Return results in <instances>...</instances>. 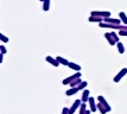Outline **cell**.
Listing matches in <instances>:
<instances>
[{
    "instance_id": "3957f363",
    "label": "cell",
    "mask_w": 127,
    "mask_h": 114,
    "mask_svg": "<svg viewBox=\"0 0 127 114\" xmlns=\"http://www.w3.org/2000/svg\"><path fill=\"white\" fill-rule=\"evenodd\" d=\"M127 74V68H122L121 70L119 71L118 74H116L115 76H114V78H113V81L115 82V83H118V82L121 81V78L124 77V76Z\"/></svg>"
},
{
    "instance_id": "8fae6325",
    "label": "cell",
    "mask_w": 127,
    "mask_h": 114,
    "mask_svg": "<svg viewBox=\"0 0 127 114\" xmlns=\"http://www.w3.org/2000/svg\"><path fill=\"white\" fill-rule=\"evenodd\" d=\"M89 90L88 89H84L82 93V98H81V100H82V102H88V100H89Z\"/></svg>"
},
{
    "instance_id": "8992f818",
    "label": "cell",
    "mask_w": 127,
    "mask_h": 114,
    "mask_svg": "<svg viewBox=\"0 0 127 114\" xmlns=\"http://www.w3.org/2000/svg\"><path fill=\"white\" fill-rule=\"evenodd\" d=\"M81 103H82V100H76L75 102L72 103V106L70 107V114H75V112H76V109L80 108V106H81Z\"/></svg>"
},
{
    "instance_id": "9a60e30c",
    "label": "cell",
    "mask_w": 127,
    "mask_h": 114,
    "mask_svg": "<svg viewBox=\"0 0 127 114\" xmlns=\"http://www.w3.org/2000/svg\"><path fill=\"white\" fill-rule=\"evenodd\" d=\"M68 67H69L70 69H72V70H75V71H80V70H81V67H80L78 64H76V63H74V62H70Z\"/></svg>"
},
{
    "instance_id": "83f0119b",
    "label": "cell",
    "mask_w": 127,
    "mask_h": 114,
    "mask_svg": "<svg viewBox=\"0 0 127 114\" xmlns=\"http://www.w3.org/2000/svg\"><path fill=\"white\" fill-rule=\"evenodd\" d=\"M90 112H92L90 109H87V112H86V114H90Z\"/></svg>"
},
{
    "instance_id": "7402d4cb",
    "label": "cell",
    "mask_w": 127,
    "mask_h": 114,
    "mask_svg": "<svg viewBox=\"0 0 127 114\" xmlns=\"http://www.w3.org/2000/svg\"><path fill=\"white\" fill-rule=\"evenodd\" d=\"M87 86H88V83H87V81H82V83H81L80 86H77V88L80 89V90H84Z\"/></svg>"
},
{
    "instance_id": "7a4b0ae2",
    "label": "cell",
    "mask_w": 127,
    "mask_h": 114,
    "mask_svg": "<svg viewBox=\"0 0 127 114\" xmlns=\"http://www.w3.org/2000/svg\"><path fill=\"white\" fill-rule=\"evenodd\" d=\"M90 16L107 18V17H111V12H108V11H92L90 12Z\"/></svg>"
},
{
    "instance_id": "5bb4252c",
    "label": "cell",
    "mask_w": 127,
    "mask_h": 114,
    "mask_svg": "<svg viewBox=\"0 0 127 114\" xmlns=\"http://www.w3.org/2000/svg\"><path fill=\"white\" fill-rule=\"evenodd\" d=\"M97 111H100V113L101 114H106V113H108V111H107V108H106L105 106L102 105L101 102L97 103Z\"/></svg>"
},
{
    "instance_id": "52a82bcc",
    "label": "cell",
    "mask_w": 127,
    "mask_h": 114,
    "mask_svg": "<svg viewBox=\"0 0 127 114\" xmlns=\"http://www.w3.org/2000/svg\"><path fill=\"white\" fill-rule=\"evenodd\" d=\"M105 38L107 39V42L109 43V45H116L115 39L113 38V36H112L111 32H106V33H105Z\"/></svg>"
},
{
    "instance_id": "277c9868",
    "label": "cell",
    "mask_w": 127,
    "mask_h": 114,
    "mask_svg": "<svg viewBox=\"0 0 127 114\" xmlns=\"http://www.w3.org/2000/svg\"><path fill=\"white\" fill-rule=\"evenodd\" d=\"M45 61L50 63L51 65H54V67H60V62L56 60V57H51V56H46L45 57Z\"/></svg>"
},
{
    "instance_id": "2e32d148",
    "label": "cell",
    "mask_w": 127,
    "mask_h": 114,
    "mask_svg": "<svg viewBox=\"0 0 127 114\" xmlns=\"http://www.w3.org/2000/svg\"><path fill=\"white\" fill-rule=\"evenodd\" d=\"M119 18H120V20L124 23V25H127V16L124 12H120V13H119Z\"/></svg>"
},
{
    "instance_id": "d4e9b609",
    "label": "cell",
    "mask_w": 127,
    "mask_h": 114,
    "mask_svg": "<svg viewBox=\"0 0 127 114\" xmlns=\"http://www.w3.org/2000/svg\"><path fill=\"white\" fill-rule=\"evenodd\" d=\"M62 114H70V108L64 107V108L62 109Z\"/></svg>"
},
{
    "instance_id": "cb8c5ba5",
    "label": "cell",
    "mask_w": 127,
    "mask_h": 114,
    "mask_svg": "<svg viewBox=\"0 0 127 114\" xmlns=\"http://www.w3.org/2000/svg\"><path fill=\"white\" fill-rule=\"evenodd\" d=\"M0 52H1V54H4V55L7 52V49H6L5 45H0Z\"/></svg>"
},
{
    "instance_id": "7c38bea8",
    "label": "cell",
    "mask_w": 127,
    "mask_h": 114,
    "mask_svg": "<svg viewBox=\"0 0 127 114\" xmlns=\"http://www.w3.org/2000/svg\"><path fill=\"white\" fill-rule=\"evenodd\" d=\"M78 90H80V89H78L77 87L70 88L69 90H66V92H65V95H66V96H71V95H75V94H76Z\"/></svg>"
},
{
    "instance_id": "d6986e66",
    "label": "cell",
    "mask_w": 127,
    "mask_h": 114,
    "mask_svg": "<svg viewBox=\"0 0 127 114\" xmlns=\"http://www.w3.org/2000/svg\"><path fill=\"white\" fill-rule=\"evenodd\" d=\"M86 112H87V105L86 102H82L80 106V114H86Z\"/></svg>"
},
{
    "instance_id": "603a6c76",
    "label": "cell",
    "mask_w": 127,
    "mask_h": 114,
    "mask_svg": "<svg viewBox=\"0 0 127 114\" xmlns=\"http://www.w3.org/2000/svg\"><path fill=\"white\" fill-rule=\"evenodd\" d=\"M112 36H113V38L115 39V42L116 43H119V33H116V32H114V31H112Z\"/></svg>"
},
{
    "instance_id": "f1b7e54d",
    "label": "cell",
    "mask_w": 127,
    "mask_h": 114,
    "mask_svg": "<svg viewBox=\"0 0 127 114\" xmlns=\"http://www.w3.org/2000/svg\"><path fill=\"white\" fill-rule=\"evenodd\" d=\"M39 1H42V2H44V0H39Z\"/></svg>"
},
{
    "instance_id": "6da1fadb",
    "label": "cell",
    "mask_w": 127,
    "mask_h": 114,
    "mask_svg": "<svg viewBox=\"0 0 127 114\" xmlns=\"http://www.w3.org/2000/svg\"><path fill=\"white\" fill-rule=\"evenodd\" d=\"M81 77V73L80 71H76V74H74V75L69 76V77H66V78H64L63 81H62V83L64 84V86H66V84H70L72 81H75V80H77V78H80Z\"/></svg>"
},
{
    "instance_id": "4316f807",
    "label": "cell",
    "mask_w": 127,
    "mask_h": 114,
    "mask_svg": "<svg viewBox=\"0 0 127 114\" xmlns=\"http://www.w3.org/2000/svg\"><path fill=\"white\" fill-rule=\"evenodd\" d=\"M2 61H4V54L0 52V63H2Z\"/></svg>"
},
{
    "instance_id": "30bf717a",
    "label": "cell",
    "mask_w": 127,
    "mask_h": 114,
    "mask_svg": "<svg viewBox=\"0 0 127 114\" xmlns=\"http://www.w3.org/2000/svg\"><path fill=\"white\" fill-rule=\"evenodd\" d=\"M105 20V18H101V17H94V16H89L88 18V22L90 23H102Z\"/></svg>"
},
{
    "instance_id": "e0dca14e",
    "label": "cell",
    "mask_w": 127,
    "mask_h": 114,
    "mask_svg": "<svg viewBox=\"0 0 127 114\" xmlns=\"http://www.w3.org/2000/svg\"><path fill=\"white\" fill-rule=\"evenodd\" d=\"M116 48H118V51H119V54L122 55L124 52H125V46H124V44L122 43H116Z\"/></svg>"
},
{
    "instance_id": "4fadbf2b",
    "label": "cell",
    "mask_w": 127,
    "mask_h": 114,
    "mask_svg": "<svg viewBox=\"0 0 127 114\" xmlns=\"http://www.w3.org/2000/svg\"><path fill=\"white\" fill-rule=\"evenodd\" d=\"M56 60L60 62V64H63V65H69V63H70L68 60H65L64 57H61V56H57V57H56Z\"/></svg>"
},
{
    "instance_id": "9c48e42d",
    "label": "cell",
    "mask_w": 127,
    "mask_h": 114,
    "mask_svg": "<svg viewBox=\"0 0 127 114\" xmlns=\"http://www.w3.org/2000/svg\"><path fill=\"white\" fill-rule=\"evenodd\" d=\"M88 103H89V106H90V111H92V112H96V111H97V105H95L94 98H89Z\"/></svg>"
},
{
    "instance_id": "5b68a950",
    "label": "cell",
    "mask_w": 127,
    "mask_h": 114,
    "mask_svg": "<svg viewBox=\"0 0 127 114\" xmlns=\"http://www.w3.org/2000/svg\"><path fill=\"white\" fill-rule=\"evenodd\" d=\"M97 101L102 103V105L105 106L106 108H107V111H108V112H111V111H112V107L109 106V105H108V102H107V100H106V99L103 98L102 95H99V96H97Z\"/></svg>"
},
{
    "instance_id": "484cf974",
    "label": "cell",
    "mask_w": 127,
    "mask_h": 114,
    "mask_svg": "<svg viewBox=\"0 0 127 114\" xmlns=\"http://www.w3.org/2000/svg\"><path fill=\"white\" fill-rule=\"evenodd\" d=\"M119 36H124V37H127V31L120 30V31H119Z\"/></svg>"
},
{
    "instance_id": "44dd1931",
    "label": "cell",
    "mask_w": 127,
    "mask_h": 114,
    "mask_svg": "<svg viewBox=\"0 0 127 114\" xmlns=\"http://www.w3.org/2000/svg\"><path fill=\"white\" fill-rule=\"evenodd\" d=\"M0 40H1L2 43H8V42H10L8 37H6L4 33H0Z\"/></svg>"
},
{
    "instance_id": "ac0fdd59",
    "label": "cell",
    "mask_w": 127,
    "mask_h": 114,
    "mask_svg": "<svg viewBox=\"0 0 127 114\" xmlns=\"http://www.w3.org/2000/svg\"><path fill=\"white\" fill-rule=\"evenodd\" d=\"M81 83H82V80H81V77H80V78H77V80H75V81H72L71 83L69 84V86H70V87H71V88H74V87H77V86H80Z\"/></svg>"
},
{
    "instance_id": "ffe728a7",
    "label": "cell",
    "mask_w": 127,
    "mask_h": 114,
    "mask_svg": "<svg viewBox=\"0 0 127 114\" xmlns=\"http://www.w3.org/2000/svg\"><path fill=\"white\" fill-rule=\"evenodd\" d=\"M43 10L45 12H48L50 10V0H44V2H43Z\"/></svg>"
},
{
    "instance_id": "ba28073f",
    "label": "cell",
    "mask_w": 127,
    "mask_h": 114,
    "mask_svg": "<svg viewBox=\"0 0 127 114\" xmlns=\"http://www.w3.org/2000/svg\"><path fill=\"white\" fill-rule=\"evenodd\" d=\"M102 23H109V24H120L121 23V20L120 19H115V18H112V17H107V18H105V20Z\"/></svg>"
}]
</instances>
